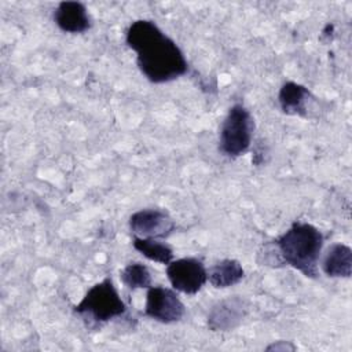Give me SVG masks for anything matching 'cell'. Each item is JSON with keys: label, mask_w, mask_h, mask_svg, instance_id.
<instances>
[{"label": "cell", "mask_w": 352, "mask_h": 352, "mask_svg": "<svg viewBox=\"0 0 352 352\" xmlns=\"http://www.w3.org/2000/svg\"><path fill=\"white\" fill-rule=\"evenodd\" d=\"M125 43L135 51L140 73L153 84L173 81L188 72L180 47L154 21H133L125 32Z\"/></svg>", "instance_id": "1"}, {"label": "cell", "mask_w": 352, "mask_h": 352, "mask_svg": "<svg viewBox=\"0 0 352 352\" xmlns=\"http://www.w3.org/2000/svg\"><path fill=\"white\" fill-rule=\"evenodd\" d=\"M324 236L318 227L307 221H294L272 245L280 263L293 267L304 276L316 279Z\"/></svg>", "instance_id": "2"}, {"label": "cell", "mask_w": 352, "mask_h": 352, "mask_svg": "<svg viewBox=\"0 0 352 352\" xmlns=\"http://www.w3.org/2000/svg\"><path fill=\"white\" fill-rule=\"evenodd\" d=\"M126 311L128 307L110 276L92 285L81 301L73 305V312L82 318L88 327L94 329L124 316Z\"/></svg>", "instance_id": "3"}, {"label": "cell", "mask_w": 352, "mask_h": 352, "mask_svg": "<svg viewBox=\"0 0 352 352\" xmlns=\"http://www.w3.org/2000/svg\"><path fill=\"white\" fill-rule=\"evenodd\" d=\"M254 120L242 103H234L220 126L219 150L228 158H238L246 154L252 146Z\"/></svg>", "instance_id": "4"}, {"label": "cell", "mask_w": 352, "mask_h": 352, "mask_svg": "<svg viewBox=\"0 0 352 352\" xmlns=\"http://www.w3.org/2000/svg\"><path fill=\"white\" fill-rule=\"evenodd\" d=\"M143 314L155 322L169 324L183 319L186 307L175 289L150 286L146 293Z\"/></svg>", "instance_id": "5"}, {"label": "cell", "mask_w": 352, "mask_h": 352, "mask_svg": "<svg viewBox=\"0 0 352 352\" xmlns=\"http://www.w3.org/2000/svg\"><path fill=\"white\" fill-rule=\"evenodd\" d=\"M166 278L176 292L192 296L208 282V270L197 257L173 258L166 265Z\"/></svg>", "instance_id": "6"}, {"label": "cell", "mask_w": 352, "mask_h": 352, "mask_svg": "<svg viewBox=\"0 0 352 352\" xmlns=\"http://www.w3.org/2000/svg\"><path fill=\"white\" fill-rule=\"evenodd\" d=\"M132 236L165 239L176 228L175 220L170 214L158 208H146L133 212L128 220Z\"/></svg>", "instance_id": "7"}, {"label": "cell", "mask_w": 352, "mask_h": 352, "mask_svg": "<svg viewBox=\"0 0 352 352\" xmlns=\"http://www.w3.org/2000/svg\"><path fill=\"white\" fill-rule=\"evenodd\" d=\"M249 312V304L241 296L219 300L208 312L206 326L212 331H231L236 329Z\"/></svg>", "instance_id": "8"}, {"label": "cell", "mask_w": 352, "mask_h": 352, "mask_svg": "<svg viewBox=\"0 0 352 352\" xmlns=\"http://www.w3.org/2000/svg\"><path fill=\"white\" fill-rule=\"evenodd\" d=\"M54 22L62 32L70 34H81L92 26L85 4L80 1H60L54 11Z\"/></svg>", "instance_id": "9"}, {"label": "cell", "mask_w": 352, "mask_h": 352, "mask_svg": "<svg viewBox=\"0 0 352 352\" xmlns=\"http://www.w3.org/2000/svg\"><path fill=\"white\" fill-rule=\"evenodd\" d=\"M311 98V91L294 81H286L282 84L279 94H278V102L280 106V110L287 116H298V117H307L308 111V100Z\"/></svg>", "instance_id": "10"}, {"label": "cell", "mask_w": 352, "mask_h": 352, "mask_svg": "<svg viewBox=\"0 0 352 352\" xmlns=\"http://www.w3.org/2000/svg\"><path fill=\"white\" fill-rule=\"evenodd\" d=\"M322 271L329 278H349L352 274V249L341 242L330 245L322 260Z\"/></svg>", "instance_id": "11"}, {"label": "cell", "mask_w": 352, "mask_h": 352, "mask_svg": "<svg viewBox=\"0 0 352 352\" xmlns=\"http://www.w3.org/2000/svg\"><path fill=\"white\" fill-rule=\"evenodd\" d=\"M245 276L242 264L235 258H223L208 270V280L216 289H227L239 283Z\"/></svg>", "instance_id": "12"}, {"label": "cell", "mask_w": 352, "mask_h": 352, "mask_svg": "<svg viewBox=\"0 0 352 352\" xmlns=\"http://www.w3.org/2000/svg\"><path fill=\"white\" fill-rule=\"evenodd\" d=\"M132 246L151 261L168 265L173 260V249L161 239L132 236Z\"/></svg>", "instance_id": "13"}, {"label": "cell", "mask_w": 352, "mask_h": 352, "mask_svg": "<svg viewBox=\"0 0 352 352\" xmlns=\"http://www.w3.org/2000/svg\"><path fill=\"white\" fill-rule=\"evenodd\" d=\"M120 279L124 286L131 290L148 289L153 286V278L147 265L140 261L128 263L120 272Z\"/></svg>", "instance_id": "14"}, {"label": "cell", "mask_w": 352, "mask_h": 352, "mask_svg": "<svg viewBox=\"0 0 352 352\" xmlns=\"http://www.w3.org/2000/svg\"><path fill=\"white\" fill-rule=\"evenodd\" d=\"M267 351H296V345H293L290 341H276L270 344L267 348Z\"/></svg>", "instance_id": "15"}]
</instances>
